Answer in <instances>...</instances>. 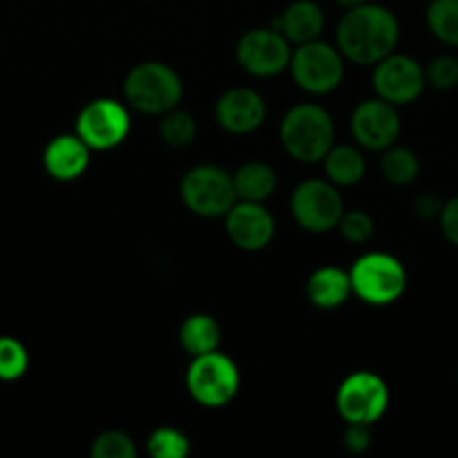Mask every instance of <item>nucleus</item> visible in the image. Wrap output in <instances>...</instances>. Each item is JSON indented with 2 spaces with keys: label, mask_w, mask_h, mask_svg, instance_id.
Listing matches in <instances>:
<instances>
[{
  "label": "nucleus",
  "mask_w": 458,
  "mask_h": 458,
  "mask_svg": "<svg viewBox=\"0 0 458 458\" xmlns=\"http://www.w3.org/2000/svg\"><path fill=\"white\" fill-rule=\"evenodd\" d=\"M344 447L352 454H362L371 447V425H347V432L343 438Z\"/></svg>",
  "instance_id": "nucleus-30"
},
{
  "label": "nucleus",
  "mask_w": 458,
  "mask_h": 458,
  "mask_svg": "<svg viewBox=\"0 0 458 458\" xmlns=\"http://www.w3.org/2000/svg\"><path fill=\"white\" fill-rule=\"evenodd\" d=\"M179 195L191 213L208 219L226 217V213L237 201L233 174L210 164H201L188 170L179 183Z\"/></svg>",
  "instance_id": "nucleus-6"
},
{
  "label": "nucleus",
  "mask_w": 458,
  "mask_h": 458,
  "mask_svg": "<svg viewBox=\"0 0 458 458\" xmlns=\"http://www.w3.org/2000/svg\"><path fill=\"white\" fill-rule=\"evenodd\" d=\"M438 222H441V231L445 235V240L458 249V197L445 201Z\"/></svg>",
  "instance_id": "nucleus-31"
},
{
  "label": "nucleus",
  "mask_w": 458,
  "mask_h": 458,
  "mask_svg": "<svg viewBox=\"0 0 458 458\" xmlns=\"http://www.w3.org/2000/svg\"><path fill=\"white\" fill-rule=\"evenodd\" d=\"M335 3H338L340 7H344V9H352V7H358V4L367 3V0H335Z\"/></svg>",
  "instance_id": "nucleus-33"
},
{
  "label": "nucleus",
  "mask_w": 458,
  "mask_h": 458,
  "mask_svg": "<svg viewBox=\"0 0 458 458\" xmlns=\"http://www.w3.org/2000/svg\"><path fill=\"white\" fill-rule=\"evenodd\" d=\"M226 235L237 249L258 253L267 249L276 235V219L271 210L259 201H235L231 210L224 217Z\"/></svg>",
  "instance_id": "nucleus-14"
},
{
  "label": "nucleus",
  "mask_w": 458,
  "mask_h": 458,
  "mask_svg": "<svg viewBox=\"0 0 458 458\" xmlns=\"http://www.w3.org/2000/svg\"><path fill=\"white\" fill-rule=\"evenodd\" d=\"M30 369V352L21 340L12 335H0V380L13 383L21 380Z\"/></svg>",
  "instance_id": "nucleus-25"
},
{
  "label": "nucleus",
  "mask_w": 458,
  "mask_h": 458,
  "mask_svg": "<svg viewBox=\"0 0 458 458\" xmlns=\"http://www.w3.org/2000/svg\"><path fill=\"white\" fill-rule=\"evenodd\" d=\"M219 343H222V329L208 313H192L179 327V344L191 358L217 352Z\"/></svg>",
  "instance_id": "nucleus-20"
},
{
  "label": "nucleus",
  "mask_w": 458,
  "mask_h": 458,
  "mask_svg": "<svg viewBox=\"0 0 458 458\" xmlns=\"http://www.w3.org/2000/svg\"><path fill=\"white\" fill-rule=\"evenodd\" d=\"M338 231L344 242L349 244H367L374 237L376 224L374 217L365 210H344L343 219L338 224Z\"/></svg>",
  "instance_id": "nucleus-28"
},
{
  "label": "nucleus",
  "mask_w": 458,
  "mask_h": 458,
  "mask_svg": "<svg viewBox=\"0 0 458 458\" xmlns=\"http://www.w3.org/2000/svg\"><path fill=\"white\" fill-rule=\"evenodd\" d=\"M353 295L352 276L338 267H320L307 280L309 302L322 311H331L347 302Z\"/></svg>",
  "instance_id": "nucleus-18"
},
{
  "label": "nucleus",
  "mask_w": 458,
  "mask_h": 458,
  "mask_svg": "<svg viewBox=\"0 0 458 458\" xmlns=\"http://www.w3.org/2000/svg\"><path fill=\"white\" fill-rule=\"evenodd\" d=\"M425 76H428L429 88L441 89V92L458 88V58L450 54L432 58L429 65L425 67Z\"/></svg>",
  "instance_id": "nucleus-29"
},
{
  "label": "nucleus",
  "mask_w": 458,
  "mask_h": 458,
  "mask_svg": "<svg viewBox=\"0 0 458 458\" xmlns=\"http://www.w3.org/2000/svg\"><path fill=\"white\" fill-rule=\"evenodd\" d=\"M322 165H325L327 179L338 188L356 186L367 173V159L362 150L356 146H349V143H338V146L331 148L322 159Z\"/></svg>",
  "instance_id": "nucleus-19"
},
{
  "label": "nucleus",
  "mask_w": 458,
  "mask_h": 458,
  "mask_svg": "<svg viewBox=\"0 0 458 458\" xmlns=\"http://www.w3.org/2000/svg\"><path fill=\"white\" fill-rule=\"evenodd\" d=\"M353 295L371 307H389L407 291V268L396 255L374 250L365 253L349 268Z\"/></svg>",
  "instance_id": "nucleus-4"
},
{
  "label": "nucleus",
  "mask_w": 458,
  "mask_h": 458,
  "mask_svg": "<svg viewBox=\"0 0 458 458\" xmlns=\"http://www.w3.org/2000/svg\"><path fill=\"white\" fill-rule=\"evenodd\" d=\"M237 63L258 79H268L289 70L293 45L277 27H255L246 31L235 49Z\"/></svg>",
  "instance_id": "nucleus-10"
},
{
  "label": "nucleus",
  "mask_w": 458,
  "mask_h": 458,
  "mask_svg": "<svg viewBox=\"0 0 458 458\" xmlns=\"http://www.w3.org/2000/svg\"><path fill=\"white\" fill-rule=\"evenodd\" d=\"M371 85H374L376 97L401 107L414 103L425 92L428 76H425V67L416 58L394 52L376 63Z\"/></svg>",
  "instance_id": "nucleus-12"
},
{
  "label": "nucleus",
  "mask_w": 458,
  "mask_h": 458,
  "mask_svg": "<svg viewBox=\"0 0 458 458\" xmlns=\"http://www.w3.org/2000/svg\"><path fill=\"white\" fill-rule=\"evenodd\" d=\"M132 119L128 107L116 98H94L76 116L74 132L92 150H114L128 139Z\"/></svg>",
  "instance_id": "nucleus-11"
},
{
  "label": "nucleus",
  "mask_w": 458,
  "mask_h": 458,
  "mask_svg": "<svg viewBox=\"0 0 458 458\" xmlns=\"http://www.w3.org/2000/svg\"><path fill=\"white\" fill-rule=\"evenodd\" d=\"M233 186H235L240 201H259V204H264L276 192L277 174L264 161H249V164H242L233 173Z\"/></svg>",
  "instance_id": "nucleus-21"
},
{
  "label": "nucleus",
  "mask_w": 458,
  "mask_h": 458,
  "mask_svg": "<svg viewBox=\"0 0 458 458\" xmlns=\"http://www.w3.org/2000/svg\"><path fill=\"white\" fill-rule=\"evenodd\" d=\"M425 18L434 38L458 47V0H432Z\"/></svg>",
  "instance_id": "nucleus-24"
},
{
  "label": "nucleus",
  "mask_w": 458,
  "mask_h": 458,
  "mask_svg": "<svg viewBox=\"0 0 458 458\" xmlns=\"http://www.w3.org/2000/svg\"><path fill=\"white\" fill-rule=\"evenodd\" d=\"M159 137L170 148H188L197 139L195 116L182 107H173L159 116Z\"/></svg>",
  "instance_id": "nucleus-23"
},
{
  "label": "nucleus",
  "mask_w": 458,
  "mask_h": 458,
  "mask_svg": "<svg viewBox=\"0 0 458 458\" xmlns=\"http://www.w3.org/2000/svg\"><path fill=\"white\" fill-rule=\"evenodd\" d=\"M280 143L300 164H322L335 146V123L318 103H298L280 123Z\"/></svg>",
  "instance_id": "nucleus-2"
},
{
  "label": "nucleus",
  "mask_w": 458,
  "mask_h": 458,
  "mask_svg": "<svg viewBox=\"0 0 458 458\" xmlns=\"http://www.w3.org/2000/svg\"><path fill=\"white\" fill-rule=\"evenodd\" d=\"M401 22L392 9L362 3L343 13L335 30V43L343 56L356 65H376L396 52Z\"/></svg>",
  "instance_id": "nucleus-1"
},
{
  "label": "nucleus",
  "mask_w": 458,
  "mask_h": 458,
  "mask_svg": "<svg viewBox=\"0 0 458 458\" xmlns=\"http://www.w3.org/2000/svg\"><path fill=\"white\" fill-rule=\"evenodd\" d=\"M92 148L79 134H58L45 146L43 165L45 173L56 182H74L83 177L89 165Z\"/></svg>",
  "instance_id": "nucleus-16"
},
{
  "label": "nucleus",
  "mask_w": 458,
  "mask_h": 458,
  "mask_svg": "<svg viewBox=\"0 0 458 458\" xmlns=\"http://www.w3.org/2000/svg\"><path fill=\"white\" fill-rule=\"evenodd\" d=\"M349 128H352V137L356 139L362 150H387V148L396 146L403 130L398 106L380 97L365 98L353 110Z\"/></svg>",
  "instance_id": "nucleus-13"
},
{
  "label": "nucleus",
  "mask_w": 458,
  "mask_h": 458,
  "mask_svg": "<svg viewBox=\"0 0 458 458\" xmlns=\"http://www.w3.org/2000/svg\"><path fill=\"white\" fill-rule=\"evenodd\" d=\"M291 215L309 233H329L338 228L344 215V201L338 186L329 179H304L291 192Z\"/></svg>",
  "instance_id": "nucleus-7"
},
{
  "label": "nucleus",
  "mask_w": 458,
  "mask_h": 458,
  "mask_svg": "<svg viewBox=\"0 0 458 458\" xmlns=\"http://www.w3.org/2000/svg\"><path fill=\"white\" fill-rule=\"evenodd\" d=\"M443 206L445 204H443L437 195H432V192H425V195L416 197L414 213L419 215L420 219H434V217H441Z\"/></svg>",
  "instance_id": "nucleus-32"
},
{
  "label": "nucleus",
  "mask_w": 458,
  "mask_h": 458,
  "mask_svg": "<svg viewBox=\"0 0 458 458\" xmlns=\"http://www.w3.org/2000/svg\"><path fill=\"white\" fill-rule=\"evenodd\" d=\"M276 27L293 47L320 38L325 30V12L316 0H293L276 21Z\"/></svg>",
  "instance_id": "nucleus-17"
},
{
  "label": "nucleus",
  "mask_w": 458,
  "mask_h": 458,
  "mask_svg": "<svg viewBox=\"0 0 458 458\" xmlns=\"http://www.w3.org/2000/svg\"><path fill=\"white\" fill-rule=\"evenodd\" d=\"M380 173L392 186H410L419 179L420 161L414 150L403 146H392L380 152Z\"/></svg>",
  "instance_id": "nucleus-22"
},
{
  "label": "nucleus",
  "mask_w": 458,
  "mask_h": 458,
  "mask_svg": "<svg viewBox=\"0 0 458 458\" xmlns=\"http://www.w3.org/2000/svg\"><path fill=\"white\" fill-rule=\"evenodd\" d=\"M335 410L347 425H374L387 414L389 387L374 371H353L335 392Z\"/></svg>",
  "instance_id": "nucleus-9"
},
{
  "label": "nucleus",
  "mask_w": 458,
  "mask_h": 458,
  "mask_svg": "<svg viewBox=\"0 0 458 458\" xmlns=\"http://www.w3.org/2000/svg\"><path fill=\"white\" fill-rule=\"evenodd\" d=\"M343 52L338 45H329L325 40H311L293 47L289 72L293 76L295 85L307 94H329L343 83L344 76Z\"/></svg>",
  "instance_id": "nucleus-8"
},
{
  "label": "nucleus",
  "mask_w": 458,
  "mask_h": 458,
  "mask_svg": "<svg viewBox=\"0 0 458 458\" xmlns=\"http://www.w3.org/2000/svg\"><path fill=\"white\" fill-rule=\"evenodd\" d=\"M146 447L152 458H186L191 454V438L177 428H159L148 437Z\"/></svg>",
  "instance_id": "nucleus-26"
},
{
  "label": "nucleus",
  "mask_w": 458,
  "mask_h": 458,
  "mask_svg": "<svg viewBox=\"0 0 458 458\" xmlns=\"http://www.w3.org/2000/svg\"><path fill=\"white\" fill-rule=\"evenodd\" d=\"M123 97L137 112L161 116L183 98L182 76L161 61H143L125 74Z\"/></svg>",
  "instance_id": "nucleus-3"
},
{
  "label": "nucleus",
  "mask_w": 458,
  "mask_h": 458,
  "mask_svg": "<svg viewBox=\"0 0 458 458\" xmlns=\"http://www.w3.org/2000/svg\"><path fill=\"white\" fill-rule=\"evenodd\" d=\"M215 121L228 134H250L267 121V101L258 89H226L215 103Z\"/></svg>",
  "instance_id": "nucleus-15"
},
{
  "label": "nucleus",
  "mask_w": 458,
  "mask_h": 458,
  "mask_svg": "<svg viewBox=\"0 0 458 458\" xmlns=\"http://www.w3.org/2000/svg\"><path fill=\"white\" fill-rule=\"evenodd\" d=\"M92 458H137V445L132 437L119 429H107L94 438L89 447Z\"/></svg>",
  "instance_id": "nucleus-27"
},
{
  "label": "nucleus",
  "mask_w": 458,
  "mask_h": 458,
  "mask_svg": "<svg viewBox=\"0 0 458 458\" xmlns=\"http://www.w3.org/2000/svg\"><path fill=\"white\" fill-rule=\"evenodd\" d=\"M240 369L226 353L210 352L195 356L186 371V389L197 405L222 410L231 405L240 392Z\"/></svg>",
  "instance_id": "nucleus-5"
}]
</instances>
